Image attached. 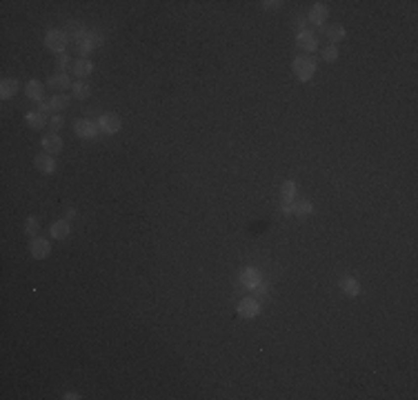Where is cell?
Segmentation results:
<instances>
[{"label": "cell", "instance_id": "6da1fadb", "mask_svg": "<svg viewBox=\"0 0 418 400\" xmlns=\"http://www.w3.org/2000/svg\"><path fill=\"white\" fill-rule=\"evenodd\" d=\"M292 69H293V74H296V78L300 80V82H307V80L316 74V62L311 60V58L300 56V58H293Z\"/></svg>", "mask_w": 418, "mask_h": 400}, {"label": "cell", "instance_id": "7a4b0ae2", "mask_svg": "<svg viewBox=\"0 0 418 400\" xmlns=\"http://www.w3.org/2000/svg\"><path fill=\"white\" fill-rule=\"evenodd\" d=\"M44 44H47L49 51L53 53H62L67 49V36L65 31H58V29H49L44 34Z\"/></svg>", "mask_w": 418, "mask_h": 400}, {"label": "cell", "instance_id": "3957f363", "mask_svg": "<svg viewBox=\"0 0 418 400\" xmlns=\"http://www.w3.org/2000/svg\"><path fill=\"white\" fill-rule=\"evenodd\" d=\"M120 118L116 114H105L100 116V120H98V129H100L102 133H107V136H114V133L120 131Z\"/></svg>", "mask_w": 418, "mask_h": 400}, {"label": "cell", "instance_id": "277c9868", "mask_svg": "<svg viewBox=\"0 0 418 400\" xmlns=\"http://www.w3.org/2000/svg\"><path fill=\"white\" fill-rule=\"evenodd\" d=\"M29 253L36 258V260H42V258H47L49 253H51V244H49V240H44V238H31L29 240Z\"/></svg>", "mask_w": 418, "mask_h": 400}, {"label": "cell", "instance_id": "5b68a950", "mask_svg": "<svg viewBox=\"0 0 418 400\" xmlns=\"http://www.w3.org/2000/svg\"><path fill=\"white\" fill-rule=\"evenodd\" d=\"M74 131H76V136H80V138H96L100 129H98V124H93L91 120H76Z\"/></svg>", "mask_w": 418, "mask_h": 400}, {"label": "cell", "instance_id": "8992f818", "mask_svg": "<svg viewBox=\"0 0 418 400\" xmlns=\"http://www.w3.org/2000/svg\"><path fill=\"white\" fill-rule=\"evenodd\" d=\"M238 314L243 316V318H256V316L260 314V305H258V300H253V298H243V300L238 302Z\"/></svg>", "mask_w": 418, "mask_h": 400}, {"label": "cell", "instance_id": "52a82bcc", "mask_svg": "<svg viewBox=\"0 0 418 400\" xmlns=\"http://www.w3.org/2000/svg\"><path fill=\"white\" fill-rule=\"evenodd\" d=\"M296 42H298V47H300L302 51H307V53H311V51H316V49H318L316 34H311V31H300V34H298V38H296Z\"/></svg>", "mask_w": 418, "mask_h": 400}, {"label": "cell", "instance_id": "ba28073f", "mask_svg": "<svg viewBox=\"0 0 418 400\" xmlns=\"http://www.w3.org/2000/svg\"><path fill=\"white\" fill-rule=\"evenodd\" d=\"M49 87L56 91H65L67 87H71V78L67 76V71H56L53 76H49Z\"/></svg>", "mask_w": 418, "mask_h": 400}, {"label": "cell", "instance_id": "9c48e42d", "mask_svg": "<svg viewBox=\"0 0 418 400\" xmlns=\"http://www.w3.org/2000/svg\"><path fill=\"white\" fill-rule=\"evenodd\" d=\"M42 147H44V154L53 156V154H60L62 149V138L58 133H49V136L42 138Z\"/></svg>", "mask_w": 418, "mask_h": 400}, {"label": "cell", "instance_id": "30bf717a", "mask_svg": "<svg viewBox=\"0 0 418 400\" xmlns=\"http://www.w3.org/2000/svg\"><path fill=\"white\" fill-rule=\"evenodd\" d=\"M65 36H67V40H80V38L87 36V31H84L83 22L71 20V22H67V25H65Z\"/></svg>", "mask_w": 418, "mask_h": 400}, {"label": "cell", "instance_id": "8fae6325", "mask_svg": "<svg viewBox=\"0 0 418 400\" xmlns=\"http://www.w3.org/2000/svg\"><path fill=\"white\" fill-rule=\"evenodd\" d=\"M293 198H296V182H293V180H285L283 187H280V200H283V207L293 204Z\"/></svg>", "mask_w": 418, "mask_h": 400}, {"label": "cell", "instance_id": "7c38bea8", "mask_svg": "<svg viewBox=\"0 0 418 400\" xmlns=\"http://www.w3.org/2000/svg\"><path fill=\"white\" fill-rule=\"evenodd\" d=\"M240 282L247 289H256L258 284H260V274H258L256 269H251V267H247V269L240 271Z\"/></svg>", "mask_w": 418, "mask_h": 400}, {"label": "cell", "instance_id": "4fadbf2b", "mask_svg": "<svg viewBox=\"0 0 418 400\" xmlns=\"http://www.w3.org/2000/svg\"><path fill=\"white\" fill-rule=\"evenodd\" d=\"M36 169H38L40 173H53L56 171V162H53V158L49 154H40L36 156Z\"/></svg>", "mask_w": 418, "mask_h": 400}, {"label": "cell", "instance_id": "5bb4252c", "mask_svg": "<svg viewBox=\"0 0 418 400\" xmlns=\"http://www.w3.org/2000/svg\"><path fill=\"white\" fill-rule=\"evenodd\" d=\"M307 20H309L311 25L323 27V22L327 20V7H325V4H314L311 11H309V16H307Z\"/></svg>", "mask_w": 418, "mask_h": 400}, {"label": "cell", "instance_id": "9a60e30c", "mask_svg": "<svg viewBox=\"0 0 418 400\" xmlns=\"http://www.w3.org/2000/svg\"><path fill=\"white\" fill-rule=\"evenodd\" d=\"M18 93V82L13 78H4L2 82H0V98L2 100H9L11 96H16Z\"/></svg>", "mask_w": 418, "mask_h": 400}, {"label": "cell", "instance_id": "2e32d148", "mask_svg": "<svg viewBox=\"0 0 418 400\" xmlns=\"http://www.w3.org/2000/svg\"><path fill=\"white\" fill-rule=\"evenodd\" d=\"M340 289L345 296H358L360 293V284L356 278H351V276H345V278L340 280Z\"/></svg>", "mask_w": 418, "mask_h": 400}, {"label": "cell", "instance_id": "e0dca14e", "mask_svg": "<svg viewBox=\"0 0 418 400\" xmlns=\"http://www.w3.org/2000/svg\"><path fill=\"white\" fill-rule=\"evenodd\" d=\"M91 71H93V62L87 60V58H78V60L74 62V76L84 78V76H89Z\"/></svg>", "mask_w": 418, "mask_h": 400}, {"label": "cell", "instance_id": "ac0fdd59", "mask_svg": "<svg viewBox=\"0 0 418 400\" xmlns=\"http://www.w3.org/2000/svg\"><path fill=\"white\" fill-rule=\"evenodd\" d=\"M42 82H38V80H29L27 82V96L31 98V100H36V102H42Z\"/></svg>", "mask_w": 418, "mask_h": 400}, {"label": "cell", "instance_id": "d6986e66", "mask_svg": "<svg viewBox=\"0 0 418 400\" xmlns=\"http://www.w3.org/2000/svg\"><path fill=\"white\" fill-rule=\"evenodd\" d=\"M69 234H71V229H69V222H67V220H56L51 225V236H53V238L62 240V238H67Z\"/></svg>", "mask_w": 418, "mask_h": 400}, {"label": "cell", "instance_id": "ffe728a7", "mask_svg": "<svg viewBox=\"0 0 418 400\" xmlns=\"http://www.w3.org/2000/svg\"><path fill=\"white\" fill-rule=\"evenodd\" d=\"M27 124H29L31 129H42L44 124H47V116L40 114V111H31V114H27Z\"/></svg>", "mask_w": 418, "mask_h": 400}, {"label": "cell", "instance_id": "44dd1931", "mask_svg": "<svg viewBox=\"0 0 418 400\" xmlns=\"http://www.w3.org/2000/svg\"><path fill=\"white\" fill-rule=\"evenodd\" d=\"M325 34H327V38L332 40V44H336V42H340V40L345 38V27H342V25L327 27V29H325Z\"/></svg>", "mask_w": 418, "mask_h": 400}, {"label": "cell", "instance_id": "7402d4cb", "mask_svg": "<svg viewBox=\"0 0 418 400\" xmlns=\"http://www.w3.org/2000/svg\"><path fill=\"white\" fill-rule=\"evenodd\" d=\"M71 91H74L76 98H80V100H84V98L89 96V84L84 82V80H78V82L71 84Z\"/></svg>", "mask_w": 418, "mask_h": 400}, {"label": "cell", "instance_id": "603a6c76", "mask_svg": "<svg viewBox=\"0 0 418 400\" xmlns=\"http://www.w3.org/2000/svg\"><path fill=\"white\" fill-rule=\"evenodd\" d=\"M76 49H78V53L83 58H87V53L91 51L93 49V42H91V38H89V36H84V38H80L78 40V44H76Z\"/></svg>", "mask_w": 418, "mask_h": 400}, {"label": "cell", "instance_id": "cb8c5ba5", "mask_svg": "<svg viewBox=\"0 0 418 400\" xmlns=\"http://www.w3.org/2000/svg\"><path fill=\"white\" fill-rule=\"evenodd\" d=\"M49 105H51V111H62L67 105H69V96H53L51 100H49Z\"/></svg>", "mask_w": 418, "mask_h": 400}, {"label": "cell", "instance_id": "d4e9b609", "mask_svg": "<svg viewBox=\"0 0 418 400\" xmlns=\"http://www.w3.org/2000/svg\"><path fill=\"white\" fill-rule=\"evenodd\" d=\"M38 220H36L34 216H29L27 218V222H25V231H27V236H36L38 234Z\"/></svg>", "mask_w": 418, "mask_h": 400}, {"label": "cell", "instance_id": "484cf974", "mask_svg": "<svg viewBox=\"0 0 418 400\" xmlns=\"http://www.w3.org/2000/svg\"><path fill=\"white\" fill-rule=\"evenodd\" d=\"M323 58L327 62H334L338 58V49H336V44H329V47H325L323 49Z\"/></svg>", "mask_w": 418, "mask_h": 400}, {"label": "cell", "instance_id": "4316f807", "mask_svg": "<svg viewBox=\"0 0 418 400\" xmlns=\"http://www.w3.org/2000/svg\"><path fill=\"white\" fill-rule=\"evenodd\" d=\"M293 211H296L298 216H307V213L314 211V207H311V202H298V204H293Z\"/></svg>", "mask_w": 418, "mask_h": 400}, {"label": "cell", "instance_id": "83f0119b", "mask_svg": "<svg viewBox=\"0 0 418 400\" xmlns=\"http://www.w3.org/2000/svg\"><path fill=\"white\" fill-rule=\"evenodd\" d=\"M280 7H283L280 0H267V2H262V9H265V11H278Z\"/></svg>", "mask_w": 418, "mask_h": 400}, {"label": "cell", "instance_id": "f1b7e54d", "mask_svg": "<svg viewBox=\"0 0 418 400\" xmlns=\"http://www.w3.org/2000/svg\"><path fill=\"white\" fill-rule=\"evenodd\" d=\"M87 36H89V38H91V42H93V47H100V44H102V42H105V38H102V36H100V34H96V31H89V34H87Z\"/></svg>", "mask_w": 418, "mask_h": 400}, {"label": "cell", "instance_id": "f546056e", "mask_svg": "<svg viewBox=\"0 0 418 400\" xmlns=\"http://www.w3.org/2000/svg\"><path fill=\"white\" fill-rule=\"evenodd\" d=\"M49 124H51V129H60L62 124H65V120H62V116H53V118L49 120Z\"/></svg>", "mask_w": 418, "mask_h": 400}, {"label": "cell", "instance_id": "4dcf8cb0", "mask_svg": "<svg viewBox=\"0 0 418 400\" xmlns=\"http://www.w3.org/2000/svg\"><path fill=\"white\" fill-rule=\"evenodd\" d=\"M67 65H69V56H60V58H58V71H65Z\"/></svg>", "mask_w": 418, "mask_h": 400}, {"label": "cell", "instance_id": "1f68e13d", "mask_svg": "<svg viewBox=\"0 0 418 400\" xmlns=\"http://www.w3.org/2000/svg\"><path fill=\"white\" fill-rule=\"evenodd\" d=\"M293 27H296V29H298V34H300V31H305V18H300V16H298L296 20H293Z\"/></svg>", "mask_w": 418, "mask_h": 400}, {"label": "cell", "instance_id": "d6a6232c", "mask_svg": "<svg viewBox=\"0 0 418 400\" xmlns=\"http://www.w3.org/2000/svg\"><path fill=\"white\" fill-rule=\"evenodd\" d=\"M49 109H51V105H49V102H44V100H42V102H38V111H40V114L47 116V114H49Z\"/></svg>", "mask_w": 418, "mask_h": 400}, {"label": "cell", "instance_id": "836d02e7", "mask_svg": "<svg viewBox=\"0 0 418 400\" xmlns=\"http://www.w3.org/2000/svg\"><path fill=\"white\" fill-rule=\"evenodd\" d=\"M62 398H65V400H78L80 396L76 394V391H69V394H65V396H62Z\"/></svg>", "mask_w": 418, "mask_h": 400}, {"label": "cell", "instance_id": "e575fe53", "mask_svg": "<svg viewBox=\"0 0 418 400\" xmlns=\"http://www.w3.org/2000/svg\"><path fill=\"white\" fill-rule=\"evenodd\" d=\"M76 216V209L74 207H67V211H65V218L69 220V218H74Z\"/></svg>", "mask_w": 418, "mask_h": 400}]
</instances>
